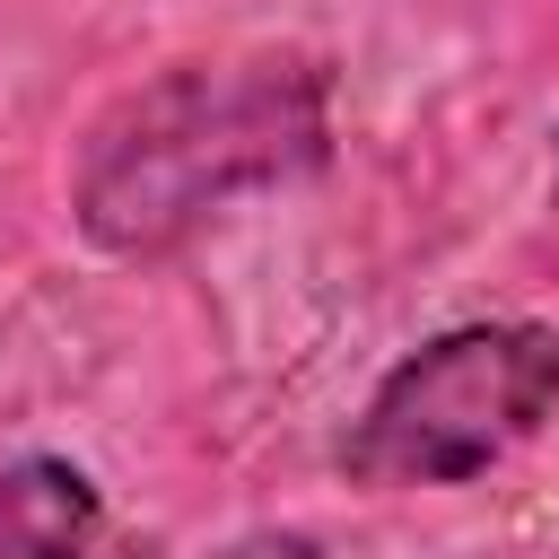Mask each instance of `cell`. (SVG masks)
I'll return each mask as SVG.
<instances>
[{
	"mask_svg": "<svg viewBox=\"0 0 559 559\" xmlns=\"http://www.w3.org/2000/svg\"><path fill=\"white\" fill-rule=\"evenodd\" d=\"M559 411L550 323H454L411 349L358 411L341 463L358 489H454L498 472Z\"/></svg>",
	"mask_w": 559,
	"mask_h": 559,
	"instance_id": "7a4b0ae2",
	"label": "cell"
},
{
	"mask_svg": "<svg viewBox=\"0 0 559 559\" xmlns=\"http://www.w3.org/2000/svg\"><path fill=\"white\" fill-rule=\"evenodd\" d=\"M96 515V480L61 454H17L0 472V559H87Z\"/></svg>",
	"mask_w": 559,
	"mask_h": 559,
	"instance_id": "3957f363",
	"label": "cell"
},
{
	"mask_svg": "<svg viewBox=\"0 0 559 559\" xmlns=\"http://www.w3.org/2000/svg\"><path fill=\"white\" fill-rule=\"evenodd\" d=\"M332 140V70L314 52H227L175 61L122 87L79 157H70V218L96 253H166L245 192L306 175Z\"/></svg>",
	"mask_w": 559,
	"mask_h": 559,
	"instance_id": "6da1fadb",
	"label": "cell"
},
{
	"mask_svg": "<svg viewBox=\"0 0 559 559\" xmlns=\"http://www.w3.org/2000/svg\"><path fill=\"white\" fill-rule=\"evenodd\" d=\"M201 559H323L306 533H280V524H262V533H236V542H218V550H201Z\"/></svg>",
	"mask_w": 559,
	"mask_h": 559,
	"instance_id": "277c9868",
	"label": "cell"
}]
</instances>
